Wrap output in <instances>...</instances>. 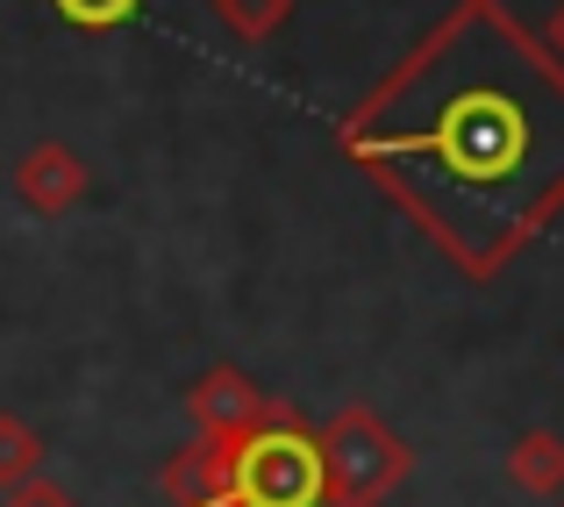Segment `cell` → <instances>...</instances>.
<instances>
[{
	"instance_id": "2",
	"label": "cell",
	"mask_w": 564,
	"mask_h": 507,
	"mask_svg": "<svg viewBox=\"0 0 564 507\" xmlns=\"http://www.w3.org/2000/svg\"><path fill=\"white\" fill-rule=\"evenodd\" d=\"M322 436V486H329V507H386L400 486L414 479V443L386 422L379 408L350 400V408L329 414Z\"/></svg>"
},
{
	"instance_id": "7",
	"label": "cell",
	"mask_w": 564,
	"mask_h": 507,
	"mask_svg": "<svg viewBox=\"0 0 564 507\" xmlns=\"http://www.w3.org/2000/svg\"><path fill=\"white\" fill-rule=\"evenodd\" d=\"M508 479L522 486L529 500H557L564 494V436L557 429H522L508 443Z\"/></svg>"
},
{
	"instance_id": "13",
	"label": "cell",
	"mask_w": 564,
	"mask_h": 507,
	"mask_svg": "<svg viewBox=\"0 0 564 507\" xmlns=\"http://www.w3.org/2000/svg\"><path fill=\"white\" fill-rule=\"evenodd\" d=\"M551 507H564V494H557V500H551Z\"/></svg>"
},
{
	"instance_id": "8",
	"label": "cell",
	"mask_w": 564,
	"mask_h": 507,
	"mask_svg": "<svg viewBox=\"0 0 564 507\" xmlns=\"http://www.w3.org/2000/svg\"><path fill=\"white\" fill-rule=\"evenodd\" d=\"M36 472H43L36 422H22V414L0 408V494H8V486H22V479H36Z\"/></svg>"
},
{
	"instance_id": "11",
	"label": "cell",
	"mask_w": 564,
	"mask_h": 507,
	"mask_svg": "<svg viewBox=\"0 0 564 507\" xmlns=\"http://www.w3.org/2000/svg\"><path fill=\"white\" fill-rule=\"evenodd\" d=\"M0 507H79V500H72L65 486H51V479H43V472H36V479L8 486V494H0Z\"/></svg>"
},
{
	"instance_id": "6",
	"label": "cell",
	"mask_w": 564,
	"mask_h": 507,
	"mask_svg": "<svg viewBox=\"0 0 564 507\" xmlns=\"http://www.w3.org/2000/svg\"><path fill=\"white\" fill-rule=\"evenodd\" d=\"M158 494L172 507H236V486H229V451L207 436L180 443V451L158 465Z\"/></svg>"
},
{
	"instance_id": "3",
	"label": "cell",
	"mask_w": 564,
	"mask_h": 507,
	"mask_svg": "<svg viewBox=\"0 0 564 507\" xmlns=\"http://www.w3.org/2000/svg\"><path fill=\"white\" fill-rule=\"evenodd\" d=\"M229 486H236V507H329L322 436L307 429V414L279 400L272 422L250 429L243 443H229Z\"/></svg>"
},
{
	"instance_id": "5",
	"label": "cell",
	"mask_w": 564,
	"mask_h": 507,
	"mask_svg": "<svg viewBox=\"0 0 564 507\" xmlns=\"http://www.w3.org/2000/svg\"><path fill=\"white\" fill-rule=\"evenodd\" d=\"M86 193H94V172H86V158L72 151V143H57V137L29 143L22 165H14V201H22L36 222H65L72 207H86Z\"/></svg>"
},
{
	"instance_id": "4",
	"label": "cell",
	"mask_w": 564,
	"mask_h": 507,
	"mask_svg": "<svg viewBox=\"0 0 564 507\" xmlns=\"http://www.w3.org/2000/svg\"><path fill=\"white\" fill-rule=\"evenodd\" d=\"M186 414H193V436H207V443H243L250 429H264L279 414V400L264 393L250 371H236V365H215V371H200V379L186 386Z\"/></svg>"
},
{
	"instance_id": "9",
	"label": "cell",
	"mask_w": 564,
	"mask_h": 507,
	"mask_svg": "<svg viewBox=\"0 0 564 507\" xmlns=\"http://www.w3.org/2000/svg\"><path fill=\"white\" fill-rule=\"evenodd\" d=\"M286 14H293V0H215V22L236 43H272L286 29Z\"/></svg>"
},
{
	"instance_id": "12",
	"label": "cell",
	"mask_w": 564,
	"mask_h": 507,
	"mask_svg": "<svg viewBox=\"0 0 564 507\" xmlns=\"http://www.w3.org/2000/svg\"><path fill=\"white\" fill-rule=\"evenodd\" d=\"M543 51H551L557 65H564V0H557V8H551V29H543Z\"/></svg>"
},
{
	"instance_id": "10",
	"label": "cell",
	"mask_w": 564,
	"mask_h": 507,
	"mask_svg": "<svg viewBox=\"0 0 564 507\" xmlns=\"http://www.w3.org/2000/svg\"><path fill=\"white\" fill-rule=\"evenodd\" d=\"M57 14H65L72 29H122L129 14L143 8V0H51Z\"/></svg>"
},
{
	"instance_id": "1",
	"label": "cell",
	"mask_w": 564,
	"mask_h": 507,
	"mask_svg": "<svg viewBox=\"0 0 564 507\" xmlns=\"http://www.w3.org/2000/svg\"><path fill=\"white\" fill-rule=\"evenodd\" d=\"M336 143L429 244L494 279L564 215V65L500 0H465L365 94Z\"/></svg>"
}]
</instances>
